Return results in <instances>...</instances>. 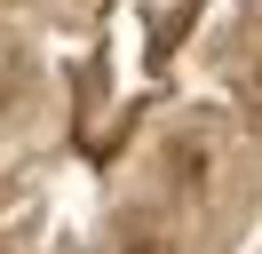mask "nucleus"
<instances>
[{
    "mask_svg": "<svg viewBox=\"0 0 262 254\" xmlns=\"http://www.w3.org/2000/svg\"><path fill=\"white\" fill-rule=\"evenodd\" d=\"M72 254H88V246H72Z\"/></svg>",
    "mask_w": 262,
    "mask_h": 254,
    "instance_id": "nucleus-1",
    "label": "nucleus"
}]
</instances>
